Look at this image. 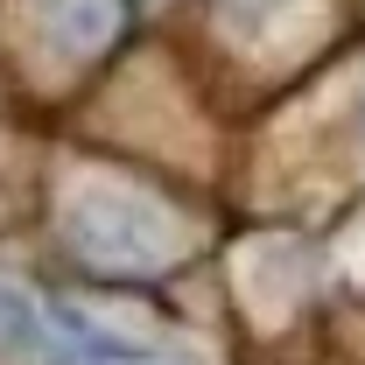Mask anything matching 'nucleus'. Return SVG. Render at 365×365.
<instances>
[{
    "label": "nucleus",
    "mask_w": 365,
    "mask_h": 365,
    "mask_svg": "<svg viewBox=\"0 0 365 365\" xmlns=\"http://www.w3.org/2000/svg\"><path fill=\"white\" fill-rule=\"evenodd\" d=\"M71 232H78V246H85L91 260H113V267H148V260L169 253L162 218L140 211V204H85Z\"/></svg>",
    "instance_id": "1"
}]
</instances>
